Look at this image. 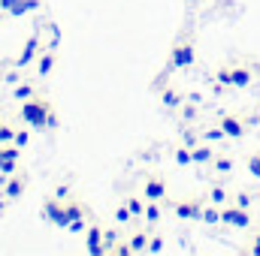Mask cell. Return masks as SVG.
<instances>
[{
  "label": "cell",
  "instance_id": "obj_16",
  "mask_svg": "<svg viewBox=\"0 0 260 256\" xmlns=\"http://www.w3.org/2000/svg\"><path fill=\"white\" fill-rule=\"evenodd\" d=\"M191 160H194V166H212V160H215L212 142H197L191 148Z\"/></svg>",
  "mask_w": 260,
  "mask_h": 256
},
{
  "label": "cell",
  "instance_id": "obj_9",
  "mask_svg": "<svg viewBox=\"0 0 260 256\" xmlns=\"http://www.w3.org/2000/svg\"><path fill=\"white\" fill-rule=\"evenodd\" d=\"M64 202H67V199H58L55 193H52V196H46V199H43V205H40V217H43L46 223H52V226H61V229H67Z\"/></svg>",
  "mask_w": 260,
  "mask_h": 256
},
{
  "label": "cell",
  "instance_id": "obj_37",
  "mask_svg": "<svg viewBox=\"0 0 260 256\" xmlns=\"http://www.w3.org/2000/svg\"><path fill=\"white\" fill-rule=\"evenodd\" d=\"M9 205H12V202H9V199H6V196H3V193H0V217H3V214H6V211H9Z\"/></svg>",
  "mask_w": 260,
  "mask_h": 256
},
{
  "label": "cell",
  "instance_id": "obj_31",
  "mask_svg": "<svg viewBox=\"0 0 260 256\" xmlns=\"http://www.w3.org/2000/svg\"><path fill=\"white\" fill-rule=\"evenodd\" d=\"M12 145H18L21 151L30 145V130H24V127H15V136H12Z\"/></svg>",
  "mask_w": 260,
  "mask_h": 256
},
{
  "label": "cell",
  "instance_id": "obj_13",
  "mask_svg": "<svg viewBox=\"0 0 260 256\" xmlns=\"http://www.w3.org/2000/svg\"><path fill=\"white\" fill-rule=\"evenodd\" d=\"M40 6H43V0H0V9L6 15H12V18L27 15V12H37Z\"/></svg>",
  "mask_w": 260,
  "mask_h": 256
},
{
  "label": "cell",
  "instance_id": "obj_6",
  "mask_svg": "<svg viewBox=\"0 0 260 256\" xmlns=\"http://www.w3.org/2000/svg\"><path fill=\"white\" fill-rule=\"evenodd\" d=\"M221 223L230 226V229H251L254 226V214H251V208H242L236 202H227L221 208Z\"/></svg>",
  "mask_w": 260,
  "mask_h": 256
},
{
  "label": "cell",
  "instance_id": "obj_12",
  "mask_svg": "<svg viewBox=\"0 0 260 256\" xmlns=\"http://www.w3.org/2000/svg\"><path fill=\"white\" fill-rule=\"evenodd\" d=\"M85 250L91 256H106V244H103V226L100 223H88L85 229Z\"/></svg>",
  "mask_w": 260,
  "mask_h": 256
},
{
  "label": "cell",
  "instance_id": "obj_39",
  "mask_svg": "<svg viewBox=\"0 0 260 256\" xmlns=\"http://www.w3.org/2000/svg\"><path fill=\"white\" fill-rule=\"evenodd\" d=\"M6 18H9V15H6V12L0 9V27H3V21H6Z\"/></svg>",
  "mask_w": 260,
  "mask_h": 256
},
{
  "label": "cell",
  "instance_id": "obj_30",
  "mask_svg": "<svg viewBox=\"0 0 260 256\" xmlns=\"http://www.w3.org/2000/svg\"><path fill=\"white\" fill-rule=\"evenodd\" d=\"M164 250H167V238L157 235V232H151V238H148V250H145V253H164Z\"/></svg>",
  "mask_w": 260,
  "mask_h": 256
},
{
  "label": "cell",
  "instance_id": "obj_23",
  "mask_svg": "<svg viewBox=\"0 0 260 256\" xmlns=\"http://www.w3.org/2000/svg\"><path fill=\"white\" fill-rule=\"evenodd\" d=\"M206 199H209V202H215V205H221V208H224V205H227V202H230V199H233V196H230V190H227V187H224V184H212V187H209V193H206Z\"/></svg>",
  "mask_w": 260,
  "mask_h": 256
},
{
  "label": "cell",
  "instance_id": "obj_21",
  "mask_svg": "<svg viewBox=\"0 0 260 256\" xmlns=\"http://www.w3.org/2000/svg\"><path fill=\"white\" fill-rule=\"evenodd\" d=\"M142 220H145L148 226H157V223L164 220V202H145V214H142Z\"/></svg>",
  "mask_w": 260,
  "mask_h": 256
},
{
  "label": "cell",
  "instance_id": "obj_15",
  "mask_svg": "<svg viewBox=\"0 0 260 256\" xmlns=\"http://www.w3.org/2000/svg\"><path fill=\"white\" fill-rule=\"evenodd\" d=\"M37 94H40V88H37V81H34V78H18V81L12 84V94H9V97H12L15 103H24V100L37 97Z\"/></svg>",
  "mask_w": 260,
  "mask_h": 256
},
{
  "label": "cell",
  "instance_id": "obj_5",
  "mask_svg": "<svg viewBox=\"0 0 260 256\" xmlns=\"http://www.w3.org/2000/svg\"><path fill=\"white\" fill-rule=\"evenodd\" d=\"M170 211H173V217H179V220H200V214H203V205H206V196H182V199H170V202H164Z\"/></svg>",
  "mask_w": 260,
  "mask_h": 256
},
{
  "label": "cell",
  "instance_id": "obj_24",
  "mask_svg": "<svg viewBox=\"0 0 260 256\" xmlns=\"http://www.w3.org/2000/svg\"><path fill=\"white\" fill-rule=\"evenodd\" d=\"M173 160H176V166H179V169L194 166V160H191V148H188V145H182V142L173 148Z\"/></svg>",
  "mask_w": 260,
  "mask_h": 256
},
{
  "label": "cell",
  "instance_id": "obj_35",
  "mask_svg": "<svg viewBox=\"0 0 260 256\" xmlns=\"http://www.w3.org/2000/svg\"><path fill=\"white\" fill-rule=\"evenodd\" d=\"M12 136H15V127L9 121H0V145L3 142H12Z\"/></svg>",
  "mask_w": 260,
  "mask_h": 256
},
{
  "label": "cell",
  "instance_id": "obj_26",
  "mask_svg": "<svg viewBox=\"0 0 260 256\" xmlns=\"http://www.w3.org/2000/svg\"><path fill=\"white\" fill-rule=\"evenodd\" d=\"M124 202H127V208L133 211V217L142 220V214H145V199H142V193H127Z\"/></svg>",
  "mask_w": 260,
  "mask_h": 256
},
{
  "label": "cell",
  "instance_id": "obj_8",
  "mask_svg": "<svg viewBox=\"0 0 260 256\" xmlns=\"http://www.w3.org/2000/svg\"><path fill=\"white\" fill-rule=\"evenodd\" d=\"M142 199L145 202H170V184L164 175L157 172H148L142 178Z\"/></svg>",
  "mask_w": 260,
  "mask_h": 256
},
{
  "label": "cell",
  "instance_id": "obj_1",
  "mask_svg": "<svg viewBox=\"0 0 260 256\" xmlns=\"http://www.w3.org/2000/svg\"><path fill=\"white\" fill-rule=\"evenodd\" d=\"M18 121L27 124L34 130H58L61 118H58V109L52 106V100H46L43 94L18 103Z\"/></svg>",
  "mask_w": 260,
  "mask_h": 256
},
{
  "label": "cell",
  "instance_id": "obj_19",
  "mask_svg": "<svg viewBox=\"0 0 260 256\" xmlns=\"http://www.w3.org/2000/svg\"><path fill=\"white\" fill-rule=\"evenodd\" d=\"M200 139L215 145V142H227V133H224V130H221V124L215 121V124H203V127H200Z\"/></svg>",
  "mask_w": 260,
  "mask_h": 256
},
{
  "label": "cell",
  "instance_id": "obj_17",
  "mask_svg": "<svg viewBox=\"0 0 260 256\" xmlns=\"http://www.w3.org/2000/svg\"><path fill=\"white\" fill-rule=\"evenodd\" d=\"M112 220H115V226H121V229H133V226L139 223V220L133 217V211L127 208V202H124V199L112 208Z\"/></svg>",
  "mask_w": 260,
  "mask_h": 256
},
{
  "label": "cell",
  "instance_id": "obj_29",
  "mask_svg": "<svg viewBox=\"0 0 260 256\" xmlns=\"http://www.w3.org/2000/svg\"><path fill=\"white\" fill-rule=\"evenodd\" d=\"M197 142H203V139H200V130H197L194 124H191V127L185 124V127H182V145H188V148H194Z\"/></svg>",
  "mask_w": 260,
  "mask_h": 256
},
{
  "label": "cell",
  "instance_id": "obj_20",
  "mask_svg": "<svg viewBox=\"0 0 260 256\" xmlns=\"http://www.w3.org/2000/svg\"><path fill=\"white\" fill-rule=\"evenodd\" d=\"M233 166H236V160H233L230 154H218V151H215V160H212L209 169H215V175H230Z\"/></svg>",
  "mask_w": 260,
  "mask_h": 256
},
{
  "label": "cell",
  "instance_id": "obj_38",
  "mask_svg": "<svg viewBox=\"0 0 260 256\" xmlns=\"http://www.w3.org/2000/svg\"><path fill=\"white\" fill-rule=\"evenodd\" d=\"M6 66H9V61H3V58H0V72H6Z\"/></svg>",
  "mask_w": 260,
  "mask_h": 256
},
{
  "label": "cell",
  "instance_id": "obj_36",
  "mask_svg": "<svg viewBox=\"0 0 260 256\" xmlns=\"http://www.w3.org/2000/svg\"><path fill=\"white\" fill-rule=\"evenodd\" d=\"M55 196H58V199H70V196H73V190L61 184V187H55Z\"/></svg>",
  "mask_w": 260,
  "mask_h": 256
},
{
  "label": "cell",
  "instance_id": "obj_32",
  "mask_svg": "<svg viewBox=\"0 0 260 256\" xmlns=\"http://www.w3.org/2000/svg\"><path fill=\"white\" fill-rule=\"evenodd\" d=\"M230 202H236V205H242V208H254V193L251 190H239Z\"/></svg>",
  "mask_w": 260,
  "mask_h": 256
},
{
  "label": "cell",
  "instance_id": "obj_27",
  "mask_svg": "<svg viewBox=\"0 0 260 256\" xmlns=\"http://www.w3.org/2000/svg\"><path fill=\"white\" fill-rule=\"evenodd\" d=\"M245 169H248V175H251V178H257V181H260V148H254V151L245 157Z\"/></svg>",
  "mask_w": 260,
  "mask_h": 256
},
{
  "label": "cell",
  "instance_id": "obj_4",
  "mask_svg": "<svg viewBox=\"0 0 260 256\" xmlns=\"http://www.w3.org/2000/svg\"><path fill=\"white\" fill-rule=\"evenodd\" d=\"M218 124H221V130L227 133V139H242V136L248 133V127L260 124V115H239V112H227V115H221V118H218Z\"/></svg>",
  "mask_w": 260,
  "mask_h": 256
},
{
  "label": "cell",
  "instance_id": "obj_7",
  "mask_svg": "<svg viewBox=\"0 0 260 256\" xmlns=\"http://www.w3.org/2000/svg\"><path fill=\"white\" fill-rule=\"evenodd\" d=\"M43 46H46V39H43V27H37L27 39H24V46H21V52H18V58L12 61L15 69H24V66H34L37 61V55L43 52Z\"/></svg>",
  "mask_w": 260,
  "mask_h": 256
},
{
  "label": "cell",
  "instance_id": "obj_28",
  "mask_svg": "<svg viewBox=\"0 0 260 256\" xmlns=\"http://www.w3.org/2000/svg\"><path fill=\"white\" fill-rule=\"evenodd\" d=\"M18 157H21V148H18V145H12V142H3V145H0V163L18 160Z\"/></svg>",
  "mask_w": 260,
  "mask_h": 256
},
{
  "label": "cell",
  "instance_id": "obj_34",
  "mask_svg": "<svg viewBox=\"0 0 260 256\" xmlns=\"http://www.w3.org/2000/svg\"><path fill=\"white\" fill-rule=\"evenodd\" d=\"M242 253H254V256H260V226L254 229V235H251V244H245V247H242Z\"/></svg>",
  "mask_w": 260,
  "mask_h": 256
},
{
  "label": "cell",
  "instance_id": "obj_22",
  "mask_svg": "<svg viewBox=\"0 0 260 256\" xmlns=\"http://www.w3.org/2000/svg\"><path fill=\"white\" fill-rule=\"evenodd\" d=\"M200 223H206V226H215V223H221V205H215V202H209V199H206V205H203V214H200Z\"/></svg>",
  "mask_w": 260,
  "mask_h": 256
},
{
  "label": "cell",
  "instance_id": "obj_33",
  "mask_svg": "<svg viewBox=\"0 0 260 256\" xmlns=\"http://www.w3.org/2000/svg\"><path fill=\"white\" fill-rule=\"evenodd\" d=\"M94 217H76V220H70V232H76V235H85V229H88V223H91Z\"/></svg>",
  "mask_w": 260,
  "mask_h": 256
},
{
  "label": "cell",
  "instance_id": "obj_18",
  "mask_svg": "<svg viewBox=\"0 0 260 256\" xmlns=\"http://www.w3.org/2000/svg\"><path fill=\"white\" fill-rule=\"evenodd\" d=\"M185 97H188V94H182V91H176V88H170V84L160 88V103H164V109H170V112H179V106L185 103Z\"/></svg>",
  "mask_w": 260,
  "mask_h": 256
},
{
  "label": "cell",
  "instance_id": "obj_11",
  "mask_svg": "<svg viewBox=\"0 0 260 256\" xmlns=\"http://www.w3.org/2000/svg\"><path fill=\"white\" fill-rule=\"evenodd\" d=\"M55 66H58V52H55V46H43V52H40L37 61H34V72H37L40 78H49V75L55 72Z\"/></svg>",
  "mask_w": 260,
  "mask_h": 256
},
{
  "label": "cell",
  "instance_id": "obj_10",
  "mask_svg": "<svg viewBox=\"0 0 260 256\" xmlns=\"http://www.w3.org/2000/svg\"><path fill=\"white\" fill-rule=\"evenodd\" d=\"M27 190V172L24 169H18V172H12V175H0V193L9 199V202H15V199H21Z\"/></svg>",
  "mask_w": 260,
  "mask_h": 256
},
{
  "label": "cell",
  "instance_id": "obj_2",
  "mask_svg": "<svg viewBox=\"0 0 260 256\" xmlns=\"http://www.w3.org/2000/svg\"><path fill=\"white\" fill-rule=\"evenodd\" d=\"M197 64V42H194V30L182 27L179 36L170 46V69H191Z\"/></svg>",
  "mask_w": 260,
  "mask_h": 256
},
{
  "label": "cell",
  "instance_id": "obj_3",
  "mask_svg": "<svg viewBox=\"0 0 260 256\" xmlns=\"http://www.w3.org/2000/svg\"><path fill=\"white\" fill-rule=\"evenodd\" d=\"M218 84H224V88H251V81H254V69L248 64H221L215 69V75H212Z\"/></svg>",
  "mask_w": 260,
  "mask_h": 256
},
{
  "label": "cell",
  "instance_id": "obj_25",
  "mask_svg": "<svg viewBox=\"0 0 260 256\" xmlns=\"http://www.w3.org/2000/svg\"><path fill=\"white\" fill-rule=\"evenodd\" d=\"M200 103H194V100H188L185 97V103L179 106V118H182V124H194L197 121V115H200V109H197Z\"/></svg>",
  "mask_w": 260,
  "mask_h": 256
},
{
  "label": "cell",
  "instance_id": "obj_14",
  "mask_svg": "<svg viewBox=\"0 0 260 256\" xmlns=\"http://www.w3.org/2000/svg\"><path fill=\"white\" fill-rule=\"evenodd\" d=\"M124 238H127V244H130V250H133V256H136V253H145V250H148V238H151V229L136 223V226L130 229L127 235H124Z\"/></svg>",
  "mask_w": 260,
  "mask_h": 256
}]
</instances>
